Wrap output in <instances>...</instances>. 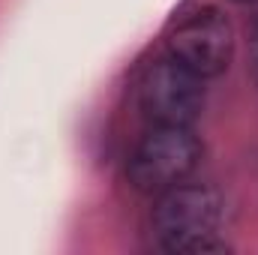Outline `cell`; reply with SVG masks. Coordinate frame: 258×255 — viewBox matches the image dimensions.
<instances>
[{"instance_id": "6da1fadb", "label": "cell", "mask_w": 258, "mask_h": 255, "mask_svg": "<svg viewBox=\"0 0 258 255\" xmlns=\"http://www.w3.org/2000/svg\"><path fill=\"white\" fill-rule=\"evenodd\" d=\"M225 204L222 195L207 183H177L159 192L153 204L156 243L171 255H213L225 252L222 240Z\"/></svg>"}, {"instance_id": "7a4b0ae2", "label": "cell", "mask_w": 258, "mask_h": 255, "mask_svg": "<svg viewBox=\"0 0 258 255\" xmlns=\"http://www.w3.org/2000/svg\"><path fill=\"white\" fill-rule=\"evenodd\" d=\"M201 159V141L192 126H150L129 153V186L141 195H159L183 183Z\"/></svg>"}, {"instance_id": "3957f363", "label": "cell", "mask_w": 258, "mask_h": 255, "mask_svg": "<svg viewBox=\"0 0 258 255\" xmlns=\"http://www.w3.org/2000/svg\"><path fill=\"white\" fill-rule=\"evenodd\" d=\"M204 108V78L174 57H159L138 81V111L150 126H192Z\"/></svg>"}, {"instance_id": "277c9868", "label": "cell", "mask_w": 258, "mask_h": 255, "mask_svg": "<svg viewBox=\"0 0 258 255\" xmlns=\"http://www.w3.org/2000/svg\"><path fill=\"white\" fill-rule=\"evenodd\" d=\"M168 57L198 78H219L234 60V24L216 6L195 9L168 33Z\"/></svg>"}, {"instance_id": "5b68a950", "label": "cell", "mask_w": 258, "mask_h": 255, "mask_svg": "<svg viewBox=\"0 0 258 255\" xmlns=\"http://www.w3.org/2000/svg\"><path fill=\"white\" fill-rule=\"evenodd\" d=\"M252 69H255V78H258V27H255V36H252Z\"/></svg>"}, {"instance_id": "8992f818", "label": "cell", "mask_w": 258, "mask_h": 255, "mask_svg": "<svg viewBox=\"0 0 258 255\" xmlns=\"http://www.w3.org/2000/svg\"><path fill=\"white\" fill-rule=\"evenodd\" d=\"M231 3H258V0H231Z\"/></svg>"}]
</instances>
